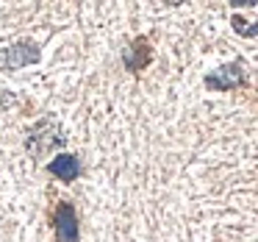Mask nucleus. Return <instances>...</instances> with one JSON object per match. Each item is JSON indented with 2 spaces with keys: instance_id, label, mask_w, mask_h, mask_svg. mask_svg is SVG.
<instances>
[{
  "instance_id": "4",
  "label": "nucleus",
  "mask_w": 258,
  "mask_h": 242,
  "mask_svg": "<svg viewBox=\"0 0 258 242\" xmlns=\"http://www.w3.org/2000/svg\"><path fill=\"white\" fill-rule=\"evenodd\" d=\"M53 231H56V242H81V223L75 206L70 201H61L53 212Z\"/></svg>"
},
{
  "instance_id": "1",
  "label": "nucleus",
  "mask_w": 258,
  "mask_h": 242,
  "mask_svg": "<svg viewBox=\"0 0 258 242\" xmlns=\"http://www.w3.org/2000/svg\"><path fill=\"white\" fill-rule=\"evenodd\" d=\"M203 86H206L208 92H236V89H241V86H247V64H244V59L239 56V59H233V62L219 64L217 70L206 73Z\"/></svg>"
},
{
  "instance_id": "7",
  "label": "nucleus",
  "mask_w": 258,
  "mask_h": 242,
  "mask_svg": "<svg viewBox=\"0 0 258 242\" xmlns=\"http://www.w3.org/2000/svg\"><path fill=\"white\" fill-rule=\"evenodd\" d=\"M230 25H233V31L241 36H255L258 34V20H244L241 14H233V17H230Z\"/></svg>"
},
{
  "instance_id": "2",
  "label": "nucleus",
  "mask_w": 258,
  "mask_h": 242,
  "mask_svg": "<svg viewBox=\"0 0 258 242\" xmlns=\"http://www.w3.org/2000/svg\"><path fill=\"white\" fill-rule=\"evenodd\" d=\"M64 142H67V136H64L61 125H58L53 117H45L42 123H36L34 128L28 131L25 148H28V153L34 159H39V156H45L50 148H61Z\"/></svg>"
},
{
  "instance_id": "5",
  "label": "nucleus",
  "mask_w": 258,
  "mask_h": 242,
  "mask_svg": "<svg viewBox=\"0 0 258 242\" xmlns=\"http://www.w3.org/2000/svg\"><path fill=\"white\" fill-rule=\"evenodd\" d=\"M122 64L128 73H136L139 75L142 70H147L153 64V45L147 36H136L131 39V45L122 51Z\"/></svg>"
},
{
  "instance_id": "3",
  "label": "nucleus",
  "mask_w": 258,
  "mask_h": 242,
  "mask_svg": "<svg viewBox=\"0 0 258 242\" xmlns=\"http://www.w3.org/2000/svg\"><path fill=\"white\" fill-rule=\"evenodd\" d=\"M39 59H42V47L34 39H20L0 51V70H20L28 67V64H36Z\"/></svg>"
},
{
  "instance_id": "6",
  "label": "nucleus",
  "mask_w": 258,
  "mask_h": 242,
  "mask_svg": "<svg viewBox=\"0 0 258 242\" xmlns=\"http://www.w3.org/2000/svg\"><path fill=\"white\" fill-rule=\"evenodd\" d=\"M81 159L73 156V153H58L56 159H50L47 162V173L53 175V178L64 181V184H73V181H78L81 175Z\"/></svg>"
}]
</instances>
